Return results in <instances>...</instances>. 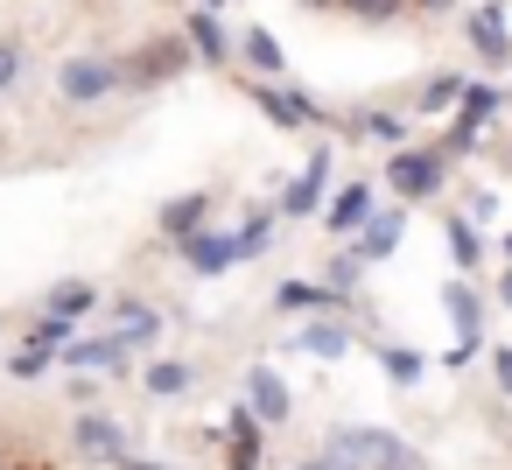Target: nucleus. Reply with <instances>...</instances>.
Masks as SVG:
<instances>
[{
	"mask_svg": "<svg viewBox=\"0 0 512 470\" xmlns=\"http://www.w3.org/2000/svg\"><path fill=\"white\" fill-rule=\"evenodd\" d=\"M442 162H449V155H435V148H400L393 169H386V183H393L407 204H421V197L442 190Z\"/></svg>",
	"mask_w": 512,
	"mask_h": 470,
	"instance_id": "f257e3e1",
	"label": "nucleus"
},
{
	"mask_svg": "<svg viewBox=\"0 0 512 470\" xmlns=\"http://www.w3.org/2000/svg\"><path fill=\"white\" fill-rule=\"evenodd\" d=\"M127 71H113V64H99V57H71L64 71H57V92L71 99V106H92V99H106L113 85H120Z\"/></svg>",
	"mask_w": 512,
	"mask_h": 470,
	"instance_id": "f03ea898",
	"label": "nucleus"
},
{
	"mask_svg": "<svg viewBox=\"0 0 512 470\" xmlns=\"http://www.w3.org/2000/svg\"><path fill=\"white\" fill-rule=\"evenodd\" d=\"M337 449H351V456H365V463H379V470H414V449H407L400 435H386V428H344Z\"/></svg>",
	"mask_w": 512,
	"mask_h": 470,
	"instance_id": "7ed1b4c3",
	"label": "nucleus"
},
{
	"mask_svg": "<svg viewBox=\"0 0 512 470\" xmlns=\"http://www.w3.org/2000/svg\"><path fill=\"white\" fill-rule=\"evenodd\" d=\"M246 407H253L260 421H288V407H295V400H288V386H281V372H267V365H253V372H246Z\"/></svg>",
	"mask_w": 512,
	"mask_h": 470,
	"instance_id": "20e7f679",
	"label": "nucleus"
},
{
	"mask_svg": "<svg viewBox=\"0 0 512 470\" xmlns=\"http://www.w3.org/2000/svg\"><path fill=\"white\" fill-rule=\"evenodd\" d=\"M78 449H85L92 463H120V456H127V428L106 421V414H85V421H78Z\"/></svg>",
	"mask_w": 512,
	"mask_h": 470,
	"instance_id": "39448f33",
	"label": "nucleus"
},
{
	"mask_svg": "<svg viewBox=\"0 0 512 470\" xmlns=\"http://www.w3.org/2000/svg\"><path fill=\"white\" fill-rule=\"evenodd\" d=\"M183 64H190V36H162V43H148V50L134 57L127 78H176Z\"/></svg>",
	"mask_w": 512,
	"mask_h": 470,
	"instance_id": "423d86ee",
	"label": "nucleus"
},
{
	"mask_svg": "<svg viewBox=\"0 0 512 470\" xmlns=\"http://www.w3.org/2000/svg\"><path fill=\"white\" fill-rule=\"evenodd\" d=\"M323 183H330V148H316V155H309V169L295 176V190L281 197V211H288V218H309V211H316V197H323Z\"/></svg>",
	"mask_w": 512,
	"mask_h": 470,
	"instance_id": "0eeeda50",
	"label": "nucleus"
},
{
	"mask_svg": "<svg viewBox=\"0 0 512 470\" xmlns=\"http://www.w3.org/2000/svg\"><path fill=\"white\" fill-rule=\"evenodd\" d=\"M64 358H71L78 372H113V365L127 358V344H120V330H106V337H85V344H64Z\"/></svg>",
	"mask_w": 512,
	"mask_h": 470,
	"instance_id": "6e6552de",
	"label": "nucleus"
},
{
	"mask_svg": "<svg viewBox=\"0 0 512 470\" xmlns=\"http://www.w3.org/2000/svg\"><path fill=\"white\" fill-rule=\"evenodd\" d=\"M253 99H260V113H267L274 127H309V120H323V113H316L302 92H267V85H260Z\"/></svg>",
	"mask_w": 512,
	"mask_h": 470,
	"instance_id": "1a4fd4ad",
	"label": "nucleus"
},
{
	"mask_svg": "<svg viewBox=\"0 0 512 470\" xmlns=\"http://www.w3.org/2000/svg\"><path fill=\"white\" fill-rule=\"evenodd\" d=\"M183 36H190V50H197L204 64H225V57H232V43H225V29H218V15H211V8H197Z\"/></svg>",
	"mask_w": 512,
	"mask_h": 470,
	"instance_id": "9d476101",
	"label": "nucleus"
},
{
	"mask_svg": "<svg viewBox=\"0 0 512 470\" xmlns=\"http://www.w3.org/2000/svg\"><path fill=\"white\" fill-rule=\"evenodd\" d=\"M365 218H372V190H365V183H351V190H337V204L323 211V225H330V232H358Z\"/></svg>",
	"mask_w": 512,
	"mask_h": 470,
	"instance_id": "9b49d317",
	"label": "nucleus"
},
{
	"mask_svg": "<svg viewBox=\"0 0 512 470\" xmlns=\"http://www.w3.org/2000/svg\"><path fill=\"white\" fill-rule=\"evenodd\" d=\"M183 253H190V267H197V274H218V267H232V260H239V246H232V239H218V232H190V239H183Z\"/></svg>",
	"mask_w": 512,
	"mask_h": 470,
	"instance_id": "f8f14e48",
	"label": "nucleus"
},
{
	"mask_svg": "<svg viewBox=\"0 0 512 470\" xmlns=\"http://www.w3.org/2000/svg\"><path fill=\"white\" fill-rule=\"evenodd\" d=\"M288 316L295 309H344V288H316V281H281V295H274Z\"/></svg>",
	"mask_w": 512,
	"mask_h": 470,
	"instance_id": "ddd939ff",
	"label": "nucleus"
},
{
	"mask_svg": "<svg viewBox=\"0 0 512 470\" xmlns=\"http://www.w3.org/2000/svg\"><path fill=\"white\" fill-rule=\"evenodd\" d=\"M155 337H162V316H155L148 302H120V344L141 351V344H155Z\"/></svg>",
	"mask_w": 512,
	"mask_h": 470,
	"instance_id": "4468645a",
	"label": "nucleus"
},
{
	"mask_svg": "<svg viewBox=\"0 0 512 470\" xmlns=\"http://www.w3.org/2000/svg\"><path fill=\"white\" fill-rule=\"evenodd\" d=\"M43 309H57V316H71V323H78L85 309H99V288H92V281H57V288L43 295Z\"/></svg>",
	"mask_w": 512,
	"mask_h": 470,
	"instance_id": "2eb2a0df",
	"label": "nucleus"
},
{
	"mask_svg": "<svg viewBox=\"0 0 512 470\" xmlns=\"http://www.w3.org/2000/svg\"><path fill=\"white\" fill-rule=\"evenodd\" d=\"M470 43H477V50H484L491 64H498V57H512V43H505V22H498V8H477V15H470Z\"/></svg>",
	"mask_w": 512,
	"mask_h": 470,
	"instance_id": "dca6fc26",
	"label": "nucleus"
},
{
	"mask_svg": "<svg viewBox=\"0 0 512 470\" xmlns=\"http://www.w3.org/2000/svg\"><path fill=\"white\" fill-rule=\"evenodd\" d=\"M204 211H211V197H204V190H197V197H176V204L162 211V232H169V239H190V232L204 225Z\"/></svg>",
	"mask_w": 512,
	"mask_h": 470,
	"instance_id": "f3484780",
	"label": "nucleus"
},
{
	"mask_svg": "<svg viewBox=\"0 0 512 470\" xmlns=\"http://www.w3.org/2000/svg\"><path fill=\"white\" fill-rule=\"evenodd\" d=\"M358 232H365V246H358V253H365V260H386V253L400 246V211H379V218H365Z\"/></svg>",
	"mask_w": 512,
	"mask_h": 470,
	"instance_id": "a211bd4d",
	"label": "nucleus"
},
{
	"mask_svg": "<svg viewBox=\"0 0 512 470\" xmlns=\"http://www.w3.org/2000/svg\"><path fill=\"white\" fill-rule=\"evenodd\" d=\"M260 414L246 407V414H232V470H260V428H253Z\"/></svg>",
	"mask_w": 512,
	"mask_h": 470,
	"instance_id": "6ab92c4d",
	"label": "nucleus"
},
{
	"mask_svg": "<svg viewBox=\"0 0 512 470\" xmlns=\"http://www.w3.org/2000/svg\"><path fill=\"white\" fill-rule=\"evenodd\" d=\"M239 50H246V64H253V71H267V78H274V71H288V57H281V43H274L267 29H246V36H239Z\"/></svg>",
	"mask_w": 512,
	"mask_h": 470,
	"instance_id": "aec40b11",
	"label": "nucleus"
},
{
	"mask_svg": "<svg viewBox=\"0 0 512 470\" xmlns=\"http://www.w3.org/2000/svg\"><path fill=\"white\" fill-rule=\"evenodd\" d=\"M295 344H302V351H316V358H344V351H351V330H344V323H309Z\"/></svg>",
	"mask_w": 512,
	"mask_h": 470,
	"instance_id": "412c9836",
	"label": "nucleus"
},
{
	"mask_svg": "<svg viewBox=\"0 0 512 470\" xmlns=\"http://www.w3.org/2000/svg\"><path fill=\"white\" fill-rule=\"evenodd\" d=\"M232 246H239V260L267 253V246H274V211H253V218L239 225V239H232Z\"/></svg>",
	"mask_w": 512,
	"mask_h": 470,
	"instance_id": "4be33fe9",
	"label": "nucleus"
},
{
	"mask_svg": "<svg viewBox=\"0 0 512 470\" xmlns=\"http://www.w3.org/2000/svg\"><path fill=\"white\" fill-rule=\"evenodd\" d=\"M148 393H190V365H176V358H162V365H148Z\"/></svg>",
	"mask_w": 512,
	"mask_h": 470,
	"instance_id": "5701e85b",
	"label": "nucleus"
},
{
	"mask_svg": "<svg viewBox=\"0 0 512 470\" xmlns=\"http://www.w3.org/2000/svg\"><path fill=\"white\" fill-rule=\"evenodd\" d=\"M491 113H498V92H491V85H463V113H456V120H470V127H484Z\"/></svg>",
	"mask_w": 512,
	"mask_h": 470,
	"instance_id": "b1692460",
	"label": "nucleus"
},
{
	"mask_svg": "<svg viewBox=\"0 0 512 470\" xmlns=\"http://www.w3.org/2000/svg\"><path fill=\"white\" fill-rule=\"evenodd\" d=\"M449 253H456V267H477V253H484V239H477V232H470V225L456 218V225H449Z\"/></svg>",
	"mask_w": 512,
	"mask_h": 470,
	"instance_id": "393cba45",
	"label": "nucleus"
},
{
	"mask_svg": "<svg viewBox=\"0 0 512 470\" xmlns=\"http://www.w3.org/2000/svg\"><path fill=\"white\" fill-rule=\"evenodd\" d=\"M365 134L386 141V148H400V141H407V120H393V113H365Z\"/></svg>",
	"mask_w": 512,
	"mask_h": 470,
	"instance_id": "a878e982",
	"label": "nucleus"
},
{
	"mask_svg": "<svg viewBox=\"0 0 512 470\" xmlns=\"http://www.w3.org/2000/svg\"><path fill=\"white\" fill-rule=\"evenodd\" d=\"M379 358H386V372H393L400 386H414V379H421V358H414V351H393V344H386Z\"/></svg>",
	"mask_w": 512,
	"mask_h": 470,
	"instance_id": "bb28decb",
	"label": "nucleus"
},
{
	"mask_svg": "<svg viewBox=\"0 0 512 470\" xmlns=\"http://www.w3.org/2000/svg\"><path fill=\"white\" fill-rule=\"evenodd\" d=\"M344 8H351V15H365V22H393L407 0H344Z\"/></svg>",
	"mask_w": 512,
	"mask_h": 470,
	"instance_id": "cd10ccee",
	"label": "nucleus"
},
{
	"mask_svg": "<svg viewBox=\"0 0 512 470\" xmlns=\"http://www.w3.org/2000/svg\"><path fill=\"white\" fill-rule=\"evenodd\" d=\"M449 99H463V78H435V85L421 92V106H428V113H442Z\"/></svg>",
	"mask_w": 512,
	"mask_h": 470,
	"instance_id": "c85d7f7f",
	"label": "nucleus"
},
{
	"mask_svg": "<svg viewBox=\"0 0 512 470\" xmlns=\"http://www.w3.org/2000/svg\"><path fill=\"white\" fill-rule=\"evenodd\" d=\"M358 274H365V253H337L330 260V288H351Z\"/></svg>",
	"mask_w": 512,
	"mask_h": 470,
	"instance_id": "c756f323",
	"label": "nucleus"
},
{
	"mask_svg": "<svg viewBox=\"0 0 512 470\" xmlns=\"http://www.w3.org/2000/svg\"><path fill=\"white\" fill-rule=\"evenodd\" d=\"M50 358H57V351H36V344H29V351H22V358H15V365H8V372H15V379H36V372H43V365H50Z\"/></svg>",
	"mask_w": 512,
	"mask_h": 470,
	"instance_id": "7c9ffc66",
	"label": "nucleus"
},
{
	"mask_svg": "<svg viewBox=\"0 0 512 470\" xmlns=\"http://www.w3.org/2000/svg\"><path fill=\"white\" fill-rule=\"evenodd\" d=\"M15 78H22V50H15V43H0V92H8Z\"/></svg>",
	"mask_w": 512,
	"mask_h": 470,
	"instance_id": "2f4dec72",
	"label": "nucleus"
},
{
	"mask_svg": "<svg viewBox=\"0 0 512 470\" xmlns=\"http://www.w3.org/2000/svg\"><path fill=\"white\" fill-rule=\"evenodd\" d=\"M302 470H351V449H330V456H309Z\"/></svg>",
	"mask_w": 512,
	"mask_h": 470,
	"instance_id": "473e14b6",
	"label": "nucleus"
},
{
	"mask_svg": "<svg viewBox=\"0 0 512 470\" xmlns=\"http://www.w3.org/2000/svg\"><path fill=\"white\" fill-rule=\"evenodd\" d=\"M498 386L512 393V351H498Z\"/></svg>",
	"mask_w": 512,
	"mask_h": 470,
	"instance_id": "72a5a7b5",
	"label": "nucleus"
},
{
	"mask_svg": "<svg viewBox=\"0 0 512 470\" xmlns=\"http://www.w3.org/2000/svg\"><path fill=\"white\" fill-rule=\"evenodd\" d=\"M120 470H162V463H141V456H120Z\"/></svg>",
	"mask_w": 512,
	"mask_h": 470,
	"instance_id": "f704fd0d",
	"label": "nucleus"
},
{
	"mask_svg": "<svg viewBox=\"0 0 512 470\" xmlns=\"http://www.w3.org/2000/svg\"><path fill=\"white\" fill-rule=\"evenodd\" d=\"M414 8H428V15H442V8H456V0H414Z\"/></svg>",
	"mask_w": 512,
	"mask_h": 470,
	"instance_id": "c9c22d12",
	"label": "nucleus"
},
{
	"mask_svg": "<svg viewBox=\"0 0 512 470\" xmlns=\"http://www.w3.org/2000/svg\"><path fill=\"white\" fill-rule=\"evenodd\" d=\"M302 8H337V0H302Z\"/></svg>",
	"mask_w": 512,
	"mask_h": 470,
	"instance_id": "e433bc0d",
	"label": "nucleus"
},
{
	"mask_svg": "<svg viewBox=\"0 0 512 470\" xmlns=\"http://www.w3.org/2000/svg\"><path fill=\"white\" fill-rule=\"evenodd\" d=\"M498 295H505V302H512V274H505V288H498Z\"/></svg>",
	"mask_w": 512,
	"mask_h": 470,
	"instance_id": "4c0bfd02",
	"label": "nucleus"
},
{
	"mask_svg": "<svg viewBox=\"0 0 512 470\" xmlns=\"http://www.w3.org/2000/svg\"><path fill=\"white\" fill-rule=\"evenodd\" d=\"M505 260H512V232H505Z\"/></svg>",
	"mask_w": 512,
	"mask_h": 470,
	"instance_id": "58836bf2",
	"label": "nucleus"
},
{
	"mask_svg": "<svg viewBox=\"0 0 512 470\" xmlns=\"http://www.w3.org/2000/svg\"><path fill=\"white\" fill-rule=\"evenodd\" d=\"M0 470H22V463H0Z\"/></svg>",
	"mask_w": 512,
	"mask_h": 470,
	"instance_id": "ea45409f",
	"label": "nucleus"
},
{
	"mask_svg": "<svg viewBox=\"0 0 512 470\" xmlns=\"http://www.w3.org/2000/svg\"><path fill=\"white\" fill-rule=\"evenodd\" d=\"M211 8H218V0H211Z\"/></svg>",
	"mask_w": 512,
	"mask_h": 470,
	"instance_id": "a19ab883",
	"label": "nucleus"
}]
</instances>
